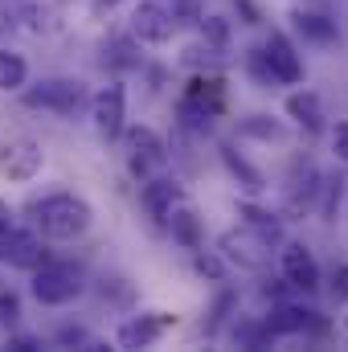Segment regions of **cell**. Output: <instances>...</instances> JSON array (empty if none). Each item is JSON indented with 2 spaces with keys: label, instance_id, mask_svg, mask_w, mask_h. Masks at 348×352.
I'll return each instance as SVG.
<instances>
[{
  "label": "cell",
  "instance_id": "obj_24",
  "mask_svg": "<svg viewBox=\"0 0 348 352\" xmlns=\"http://www.w3.org/2000/svg\"><path fill=\"white\" fill-rule=\"evenodd\" d=\"M197 270L205 274V278H213V283H221V274H226V266H221V258L217 254H205V250H197Z\"/></svg>",
  "mask_w": 348,
  "mask_h": 352
},
{
  "label": "cell",
  "instance_id": "obj_17",
  "mask_svg": "<svg viewBox=\"0 0 348 352\" xmlns=\"http://www.w3.org/2000/svg\"><path fill=\"white\" fill-rule=\"evenodd\" d=\"M312 316H316V311H303V307L283 303V307L266 320V328H270V336H291V332H303V328L312 324Z\"/></svg>",
  "mask_w": 348,
  "mask_h": 352
},
{
  "label": "cell",
  "instance_id": "obj_8",
  "mask_svg": "<svg viewBox=\"0 0 348 352\" xmlns=\"http://www.w3.org/2000/svg\"><path fill=\"white\" fill-rule=\"evenodd\" d=\"M127 148H131V173L135 176H148L152 168H160V164L168 160L164 140H160L152 127H131V131H127Z\"/></svg>",
  "mask_w": 348,
  "mask_h": 352
},
{
  "label": "cell",
  "instance_id": "obj_9",
  "mask_svg": "<svg viewBox=\"0 0 348 352\" xmlns=\"http://www.w3.org/2000/svg\"><path fill=\"white\" fill-rule=\"evenodd\" d=\"M90 119L98 127V135L115 140L123 131V90L119 87H102L94 98H90Z\"/></svg>",
  "mask_w": 348,
  "mask_h": 352
},
{
  "label": "cell",
  "instance_id": "obj_33",
  "mask_svg": "<svg viewBox=\"0 0 348 352\" xmlns=\"http://www.w3.org/2000/svg\"><path fill=\"white\" fill-rule=\"evenodd\" d=\"M94 4H98V8H111V4H115V0H94Z\"/></svg>",
  "mask_w": 348,
  "mask_h": 352
},
{
  "label": "cell",
  "instance_id": "obj_21",
  "mask_svg": "<svg viewBox=\"0 0 348 352\" xmlns=\"http://www.w3.org/2000/svg\"><path fill=\"white\" fill-rule=\"evenodd\" d=\"M242 135H254V140H283V127L266 115H250L242 119Z\"/></svg>",
  "mask_w": 348,
  "mask_h": 352
},
{
  "label": "cell",
  "instance_id": "obj_2",
  "mask_svg": "<svg viewBox=\"0 0 348 352\" xmlns=\"http://www.w3.org/2000/svg\"><path fill=\"white\" fill-rule=\"evenodd\" d=\"M78 291H83V270L70 266V263H41L37 274H33V295H37V303H45V307L70 303Z\"/></svg>",
  "mask_w": 348,
  "mask_h": 352
},
{
  "label": "cell",
  "instance_id": "obj_19",
  "mask_svg": "<svg viewBox=\"0 0 348 352\" xmlns=\"http://www.w3.org/2000/svg\"><path fill=\"white\" fill-rule=\"evenodd\" d=\"M295 29L307 33L312 41H332L336 37V25L328 16H320V12H295Z\"/></svg>",
  "mask_w": 348,
  "mask_h": 352
},
{
  "label": "cell",
  "instance_id": "obj_4",
  "mask_svg": "<svg viewBox=\"0 0 348 352\" xmlns=\"http://www.w3.org/2000/svg\"><path fill=\"white\" fill-rule=\"evenodd\" d=\"M41 164H45V152H41V144L37 140H8L4 148H0V173L8 176V180H33V176L41 173Z\"/></svg>",
  "mask_w": 348,
  "mask_h": 352
},
{
  "label": "cell",
  "instance_id": "obj_34",
  "mask_svg": "<svg viewBox=\"0 0 348 352\" xmlns=\"http://www.w3.org/2000/svg\"><path fill=\"white\" fill-rule=\"evenodd\" d=\"M345 324H348V316H345Z\"/></svg>",
  "mask_w": 348,
  "mask_h": 352
},
{
  "label": "cell",
  "instance_id": "obj_32",
  "mask_svg": "<svg viewBox=\"0 0 348 352\" xmlns=\"http://www.w3.org/2000/svg\"><path fill=\"white\" fill-rule=\"evenodd\" d=\"M8 217H12V213H8V205H4V197H0V234L8 230Z\"/></svg>",
  "mask_w": 348,
  "mask_h": 352
},
{
  "label": "cell",
  "instance_id": "obj_10",
  "mask_svg": "<svg viewBox=\"0 0 348 352\" xmlns=\"http://www.w3.org/2000/svg\"><path fill=\"white\" fill-rule=\"evenodd\" d=\"M262 62H266L270 78H279V82H299V78H303V62H299V54L291 50V41H287L283 33H274V37L266 41Z\"/></svg>",
  "mask_w": 348,
  "mask_h": 352
},
{
  "label": "cell",
  "instance_id": "obj_31",
  "mask_svg": "<svg viewBox=\"0 0 348 352\" xmlns=\"http://www.w3.org/2000/svg\"><path fill=\"white\" fill-rule=\"evenodd\" d=\"M238 8H242V16H246V25H259V8H254L250 0H238Z\"/></svg>",
  "mask_w": 348,
  "mask_h": 352
},
{
  "label": "cell",
  "instance_id": "obj_3",
  "mask_svg": "<svg viewBox=\"0 0 348 352\" xmlns=\"http://www.w3.org/2000/svg\"><path fill=\"white\" fill-rule=\"evenodd\" d=\"M25 102L41 107V111H54V115H74L87 102V87L78 78H45L25 94Z\"/></svg>",
  "mask_w": 348,
  "mask_h": 352
},
{
  "label": "cell",
  "instance_id": "obj_25",
  "mask_svg": "<svg viewBox=\"0 0 348 352\" xmlns=\"http://www.w3.org/2000/svg\"><path fill=\"white\" fill-rule=\"evenodd\" d=\"M17 320H21V299H17L12 291H8V295L0 291V324H4V328H12Z\"/></svg>",
  "mask_w": 348,
  "mask_h": 352
},
{
  "label": "cell",
  "instance_id": "obj_14",
  "mask_svg": "<svg viewBox=\"0 0 348 352\" xmlns=\"http://www.w3.org/2000/svg\"><path fill=\"white\" fill-rule=\"evenodd\" d=\"M287 115H291L295 123H303L307 131H320V127H324V107H320V98H316L312 90H295V94L287 98Z\"/></svg>",
  "mask_w": 348,
  "mask_h": 352
},
{
  "label": "cell",
  "instance_id": "obj_1",
  "mask_svg": "<svg viewBox=\"0 0 348 352\" xmlns=\"http://www.w3.org/2000/svg\"><path fill=\"white\" fill-rule=\"evenodd\" d=\"M29 213H33V221H37V230L45 234V238H58V242H70V238H83L90 230V205L83 197H74V192H54V197H41V201H33L29 205Z\"/></svg>",
  "mask_w": 348,
  "mask_h": 352
},
{
  "label": "cell",
  "instance_id": "obj_23",
  "mask_svg": "<svg viewBox=\"0 0 348 352\" xmlns=\"http://www.w3.org/2000/svg\"><path fill=\"white\" fill-rule=\"evenodd\" d=\"M201 25H205V37H209V45H226L230 41V25L221 21V16H201Z\"/></svg>",
  "mask_w": 348,
  "mask_h": 352
},
{
  "label": "cell",
  "instance_id": "obj_5",
  "mask_svg": "<svg viewBox=\"0 0 348 352\" xmlns=\"http://www.w3.org/2000/svg\"><path fill=\"white\" fill-rule=\"evenodd\" d=\"M45 258L41 238L33 230H4L0 234V263H8L12 270H37Z\"/></svg>",
  "mask_w": 348,
  "mask_h": 352
},
{
  "label": "cell",
  "instance_id": "obj_27",
  "mask_svg": "<svg viewBox=\"0 0 348 352\" xmlns=\"http://www.w3.org/2000/svg\"><path fill=\"white\" fill-rule=\"evenodd\" d=\"M230 307H234V295H230V291H226V295H217V303H213V316H209V324H205V328H209V332H217Z\"/></svg>",
  "mask_w": 348,
  "mask_h": 352
},
{
  "label": "cell",
  "instance_id": "obj_30",
  "mask_svg": "<svg viewBox=\"0 0 348 352\" xmlns=\"http://www.w3.org/2000/svg\"><path fill=\"white\" fill-rule=\"evenodd\" d=\"M8 349H12V352H37L41 344H37V340H29V336H12V340H8Z\"/></svg>",
  "mask_w": 348,
  "mask_h": 352
},
{
  "label": "cell",
  "instance_id": "obj_20",
  "mask_svg": "<svg viewBox=\"0 0 348 352\" xmlns=\"http://www.w3.org/2000/svg\"><path fill=\"white\" fill-rule=\"evenodd\" d=\"M242 217H246V226H250L254 234H262L266 242H279V221H274L270 213H262L254 205H242Z\"/></svg>",
  "mask_w": 348,
  "mask_h": 352
},
{
  "label": "cell",
  "instance_id": "obj_29",
  "mask_svg": "<svg viewBox=\"0 0 348 352\" xmlns=\"http://www.w3.org/2000/svg\"><path fill=\"white\" fill-rule=\"evenodd\" d=\"M332 295H336L340 303L348 299V263H345V266H336V274H332Z\"/></svg>",
  "mask_w": 348,
  "mask_h": 352
},
{
  "label": "cell",
  "instance_id": "obj_12",
  "mask_svg": "<svg viewBox=\"0 0 348 352\" xmlns=\"http://www.w3.org/2000/svg\"><path fill=\"white\" fill-rule=\"evenodd\" d=\"M283 274H287V283L299 287V291H316V287H320V266L307 254V246H287V250H283Z\"/></svg>",
  "mask_w": 348,
  "mask_h": 352
},
{
  "label": "cell",
  "instance_id": "obj_11",
  "mask_svg": "<svg viewBox=\"0 0 348 352\" xmlns=\"http://www.w3.org/2000/svg\"><path fill=\"white\" fill-rule=\"evenodd\" d=\"M168 324H176V316L168 311H152V316H135V320H127L123 328H119V349H148Z\"/></svg>",
  "mask_w": 348,
  "mask_h": 352
},
{
  "label": "cell",
  "instance_id": "obj_13",
  "mask_svg": "<svg viewBox=\"0 0 348 352\" xmlns=\"http://www.w3.org/2000/svg\"><path fill=\"white\" fill-rule=\"evenodd\" d=\"M176 205H180V184L176 180H148L144 184V209L156 221H168V213H173Z\"/></svg>",
  "mask_w": 348,
  "mask_h": 352
},
{
  "label": "cell",
  "instance_id": "obj_6",
  "mask_svg": "<svg viewBox=\"0 0 348 352\" xmlns=\"http://www.w3.org/2000/svg\"><path fill=\"white\" fill-rule=\"evenodd\" d=\"M221 250H226L238 266H246V270H262V266H266V254H270V242H266L262 234H254L250 226H242V230L221 234Z\"/></svg>",
  "mask_w": 348,
  "mask_h": 352
},
{
  "label": "cell",
  "instance_id": "obj_22",
  "mask_svg": "<svg viewBox=\"0 0 348 352\" xmlns=\"http://www.w3.org/2000/svg\"><path fill=\"white\" fill-rule=\"evenodd\" d=\"M168 12H173L176 25H201V16H205L197 0H173V8H168Z\"/></svg>",
  "mask_w": 348,
  "mask_h": 352
},
{
  "label": "cell",
  "instance_id": "obj_26",
  "mask_svg": "<svg viewBox=\"0 0 348 352\" xmlns=\"http://www.w3.org/2000/svg\"><path fill=\"white\" fill-rule=\"evenodd\" d=\"M58 344H83L87 352H98V349H102L98 340H90L83 328H62V332H58Z\"/></svg>",
  "mask_w": 348,
  "mask_h": 352
},
{
  "label": "cell",
  "instance_id": "obj_18",
  "mask_svg": "<svg viewBox=\"0 0 348 352\" xmlns=\"http://www.w3.org/2000/svg\"><path fill=\"white\" fill-rule=\"evenodd\" d=\"M25 74H29L25 58L12 54V50H0V90H21L25 87Z\"/></svg>",
  "mask_w": 348,
  "mask_h": 352
},
{
  "label": "cell",
  "instance_id": "obj_16",
  "mask_svg": "<svg viewBox=\"0 0 348 352\" xmlns=\"http://www.w3.org/2000/svg\"><path fill=\"white\" fill-rule=\"evenodd\" d=\"M168 226H173V238L180 246H188V250L201 246V221H197V213L188 205H176L173 213H168Z\"/></svg>",
  "mask_w": 348,
  "mask_h": 352
},
{
  "label": "cell",
  "instance_id": "obj_15",
  "mask_svg": "<svg viewBox=\"0 0 348 352\" xmlns=\"http://www.w3.org/2000/svg\"><path fill=\"white\" fill-rule=\"evenodd\" d=\"M221 160H226V168H230V176H234V180L242 184V192L259 197L262 188H266V184H262V173H259V168H250V164H246V160H242V156H238V152H234L230 144H221Z\"/></svg>",
  "mask_w": 348,
  "mask_h": 352
},
{
  "label": "cell",
  "instance_id": "obj_28",
  "mask_svg": "<svg viewBox=\"0 0 348 352\" xmlns=\"http://www.w3.org/2000/svg\"><path fill=\"white\" fill-rule=\"evenodd\" d=\"M332 152H336V160L348 164V123H336L332 127Z\"/></svg>",
  "mask_w": 348,
  "mask_h": 352
},
{
  "label": "cell",
  "instance_id": "obj_7",
  "mask_svg": "<svg viewBox=\"0 0 348 352\" xmlns=\"http://www.w3.org/2000/svg\"><path fill=\"white\" fill-rule=\"evenodd\" d=\"M176 21L168 8H160V4H152V0H144V4H135L131 8V33L140 37V41H148V45H164L168 37H173Z\"/></svg>",
  "mask_w": 348,
  "mask_h": 352
}]
</instances>
